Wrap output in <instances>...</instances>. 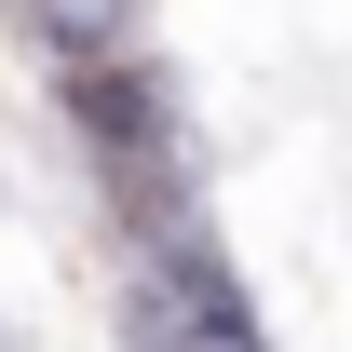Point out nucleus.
Wrapping results in <instances>:
<instances>
[{
    "label": "nucleus",
    "instance_id": "1",
    "mask_svg": "<svg viewBox=\"0 0 352 352\" xmlns=\"http://www.w3.org/2000/svg\"><path fill=\"white\" fill-rule=\"evenodd\" d=\"M54 122L95 176V217H109V258L122 244H176V230H217V163H204V122H190V82H176L149 41L82 54V68H41Z\"/></svg>",
    "mask_w": 352,
    "mask_h": 352
},
{
    "label": "nucleus",
    "instance_id": "2",
    "mask_svg": "<svg viewBox=\"0 0 352 352\" xmlns=\"http://www.w3.org/2000/svg\"><path fill=\"white\" fill-rule=\"evenodd\" d=\"M109 325H122V352H271L258 285H244V258H230V230L122 244V258H109Z\"/></svg>",
    "mask_w": 352,
    "mask_h": 352
},
{
    "label": "nucleus",
    "instance_id": "3",
    "mask_svg": "<svg viewBox=\"0 0 352 352\" xmlns=\"http://www.w3.org/2000/svg\"><path fill=\"white\" fill-rule=\"evenodd\" d=\"M0 14H14V41L41 54V68H82V54L149 41V0H0Z\"/></svg>",
    "mask_w": 352,
    "mask_h": 352
},
{
    "label": "nucleus",
    "instance_id": "4",
    "mask_svg": "<svg viewBox=\"0 0 352 352\" xmlns=\"http://www.w3.org/2000/svg\"><path fill=\"white\" fill-rule=\"evenodd\" d=\"M0 352H28V325H14V311H0Z\"/></svg>",
    "mask_w": 352,
    "mask_h": 352
}]
</instances>
